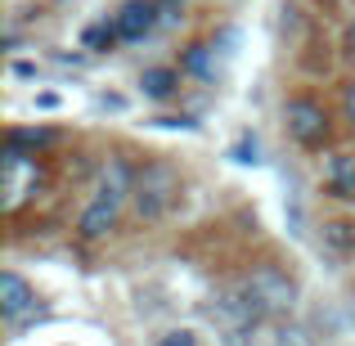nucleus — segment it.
I'll use <instances>...</instances> for the list:
<instances>
[{"mask_svg":"<svg viewBox=\"0 0 355 346\" xmlns=\"http://www.w3.org/2000/svg\"><path fill=\"white\" fill-rule=\"evenodd\" d=\"M234 293L248 302V311L257 315V320H284L297 302V284L275 266H257L248 279L234 284Z\"/></svg>","mask_w":355,"mask_h":346,"instance_id":"1","label":"nucleus"},{"mask_svg":"<svg viewBox=\"0 0 355 346\" xmlns=\"http://www.w3.org/2000/svg\"><path fill=\"white\" fill-rule=\"evenodd\" d=\"M135 211L144 220H157L171 211V202L180 198V175L171 171L166 162H148L144 171H135Z\"/></svg>","mask_w":355,"mask_h":346,"instance_id":"2","label":"nucleus"},{"mask_svg":"<svg viewBox=\"0 0 355 346\" xmlns=\"http://www.w3.org/2000/svg\"><path fill=\"white\" fill-rule=\"evenodd\" d=\"M284 121H288V135L302 148H320L329 139V108L315 104V99H293L284 108Z\"/></svg>","mask_w":355,"mask_h":346,"instance_id":"3","label":"nucleus"},{"mask_svg":"<svg viewBox=\"0 0 355 346\" xmlns=\"http://www.w3.org/2000/svg\"><path fill=\"white\" fill-rule=\"evenodd\" d=\"M0 315H5L9 329H18V324H27V320H36V315H41L32 284H27L23 275H14V270H9V275H0Z\"/></svg>","mask_w":355,"mask_h":346,"instance_id":"4","label":"nucleus"},{"mask_svg":"<svg viewBox=\"0 0 355 346\" xmlns=\"http://www.w3.org/2000/svg\"><path fill=\"white\" fill-rule=\"evenodd\" d=\"M157 5H162V0H126L113 14V27H117L121 41H144L157 27Z\"/></svg>","mask_w":355,"mask_h":346,"instance_id":"5","label":"nucleus"},{"mask_svg":"<svg viewBox=\"0 0 355 346\" xmlns=\"http://www.w3.org/2000/svg\"><path fill=\"white\" fill-rule=\"evenodd\" d=\"M324 184H329L333 198L355 202V153H333L324 162Z\"/></svg>","mask_w":355,"mask_h":346,"instance_id":"6","label":"nucleus"},{"mask_svg":"<svg viewBox=\"0 0 355 346\" xmlns=\"http://www.w3.org/2000/svg\"><path fill=\"white\" fill-rule=\"evenodd\" d=\"M117 202H108V198H99L95 193V202H90L86 211H81V220H77V230H81V239H104L108 230L117 225Z\"/></svg>","mask_w":355,"mask_h":346,"instance_id":"7","label":"nucleus"},{"mask_svg":"<svg viewBox=\"0 0 355 346\" xmlns=\"http://www.w3.org/2000/svg\"><path fill=\"white\" fill-rule=\"evenodd\" d=\"M175 86H180V72L175 68H148L144 77H139V90H144L148 99H171Z\"/></svg>","mask_w":355,"mask_h":346,"instance_id":"8","label":"nucleus"},{"mask_svg":"<svg viewBox=\"0 0 355 346\" xmlns=\"http://www.w3.org/2000/svg\"><path fill=\"white\" fill-rule=\"evenodd\" d=\"M211 54H216V50L198 41V45H189V50H184L180 68L189 72V77H202V81H211V77H216V63H211Z\"/></svg>","mask_w":355,"mask_h":346,"instance_id":"9","label":"nucleus"},{"mask_svg":"<svg viewBox=\"0 0 355 346\" xmlns=\"http://www.w3.org/2000/svg\"><path fill=\"white\" fill-rule=\"evenodd\" d=\"M324 243H329L333 252H351L355 248V220H333V225H324Z\"/></svg>","mask_w":355,"mask_h":346,"instance_id":"10","label":"nucleus"},{"mask_svg":"<svg viewBox=\"0 0 355 346\" xmlns=\"http://www.w3.org/2000/svg\"><path fill=\"white\" fill-rule=\"evenodd\" d=\"M113 41H121L113 23H95V27H86V36H81V45H86V50H108Z\"/></svg>","mask_w":355,"mask_h":346,"instance_id":"11","label":"nucleus"},{"mask_svg":"<svg viewBox=\"0 0 355 346\" xmlns=\"http://www.w3.org/2000/svg\"><path fill=\"white\" fill-rule=\"evenodd\" d=\"M50 130H41V126H36V130H9V139H5V144L9 148H23V144H32V148H41V144H50Z\"/></svg>","mask_w":355,"mask_h":346,"instance_id":"12","label":"nucleus"},{"mask_svg":"<svg viewBox=\"0 0 355 346\" xmlns=\"http://www.w3.org/2000/svg\"><path fill=\"white\" fill-rule=\"evenodd\" d=\"M157 346H202V342H198L193 329H171L166 338H157Z\"/></svg>","mask_w":355,"mask_h":346,"instance_id":"13","label":"nucleus"},{"mask_svg":"<svg viewBox=\"0 0 355 346\" xmlns=\"http://www.w3.org/2000/svg\"><path fill=\"white\" fill-rule=\"evenodd\" d=\"M342 108H347V121L355 126V86H347V95H342Z\"/></svg>","mask_w":355,"mask_h":346,"instance_id":"14","label":"nucleus"},{"mask_svg":"<svg viewBox=\"0 0 355 346\" xmlns=\"http://www.w3.org/2000/svg\"><path fill=\"white\" fill-rule=\"evenodd\" d=\"M347 50H351V54H355V23H351V27H347Z\"/></svg>","mask_w":355,"mask_h":346,"instance_id":"15","label":"nucleus"},{"mask_svg":"<svg viewBox=\"0 0 355 346\" xmlns=\"http://www.w3.org/2000/svg\"><path fill=\"white\" fill-rule=\"evenodd\" d=\"M162 5H166V9H180V5H184V0H162Z\"/></svg>","mask_w":355,"mask_h":346,"instance_id":"16","label":"nucleus"}]
</instances>
